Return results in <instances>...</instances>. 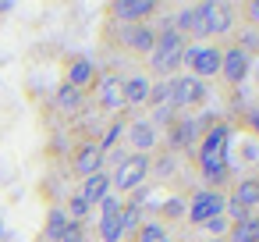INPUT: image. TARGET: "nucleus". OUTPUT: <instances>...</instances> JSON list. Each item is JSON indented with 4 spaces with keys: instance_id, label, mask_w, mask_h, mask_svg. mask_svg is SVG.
Segmentation results:
<instances>
[{
    "instance_id": "1",
    "label": "nucleus",
    "mask_w": 259,
    "mask_h": 242,
    "mask_svg": "<svg viewBox=\"0 0 259 242\" xmlns=\"http://www.w3.org/2000/svg\"><path fill=\"white\" fill-rule=\"evenodd\" d=\"M227 146H231V125L213 121V125L199 135V143H195V164H199V171H202V175L231 171V167H227V160H231Z\"/></svg>"
},
{
    "instance_id": "2",
    "label": "nucleus",
    "mask_w": 259,
    "mask_h": 242,
    "mask_svg": "<svg viewBox=\"0 0 259 242\" xmlns=\"http://www.w3.org/2000/svg\"><path fill=\"white\" fill-rule=\"evenodd\" d=\"M149 167H153V160H149V157H142V153H114L110 192H114V189H117L121 196H124V192H135V189L146 182Z\"/></svg>"
},
{
    "instance_id": "3",
    "label": "nucleus",
    "mask_w": 259,
    "mask_h": 242,
    "mask_svg": "<svg viewBox=\"0 0 259 242\" xmlns=\"http://www.w3.org/2000/svg\"><path fill=\"white\" fill-rule=\"evenodd\" d=\"M220 50L217 43H195V47H185V64H188V75L192 79H213L220 72Z\"/></svg>"
},
{
    "instance_id": "4",
    "label": "nucleus",
    "mask_w": 259,
    "mask_h": 242,
    "mask_svg": "<svg viewBox=\"0 0 259 242\" xmlns=\"http://www.w3.org/2000/svg\"><path fill=\"white\" fill-rule=\"evenodd\" d=\"M206 100V82L192 79V75H174L170 79V111H188V107H199Z\"/></svg>"
},
{
    "instance_id": "5",
    "label": "nucleus",
    "mask_w": 259,
    "mask_h": 242,
    "mask_svg": "<svg viewBox=\"0 0 259 242\" xmlns=\"http://www.w3.org/2000/svg\"><path fill=\"white\" fill-rule=\"evenodd\" d=\"M224 203H227V196L224 192H217V189H199V192H192V203H188V224H206L209 217H220L224 214Z\"/></svg>"
},
{
    "instance_id": "6",
    "label": "nucleus",
    "mask_w": 259,
    "mask_h": 242,
    "mask_svg": "<svg viewBox=\"0 0 259 242\" xmlns=\"http://www.w3.org/2000/svg\"><path fill=\"white\" fill-rule=\"evenodd\" d=\"M248 68H252V57H248L245 50H238L234 43L220 50V72H217V75H220L227 86H241V82L248 79Z\"/></svg>"
},
{
    "instance_id": "7",
    "label": "nucleus",
    "mask_w": 259,
    "mask_h": 242,
    "mask_svg": "<svg viewBox=\"0 0 259 242\" xmlns=\"http://www.w3.org/2000/svg\"><path fill=\"white\" fill-rule=\"evenodd\" d=\"M93 93H96V103H100L103 111H121V107H124V79H121L117 72L96 75Z\"/></svg>"
},
{
    "instance_id": "8",
    "label": "nucleus",
    "mask_w": 259,
    "mask_h": 242,
    "mask_svg": "<svg viewBox=\"0 0 259 242\" xmlns=\"http://www.w3.org/2000/svg\"><path fill=\"white\" fill-rule=\"evenodd\" d=\"M96 64L89 61V57H82V54H71L68 61H64V86H71V89H78V93H85V89H93L96 86Z\"/></svg>"
},
{
    "instance_id": "9",
    "label": "nucleus",
    "mask_w": 259,
    "mask_h": 242,
    "mask_svg": "<svg viewBox=\"0 0 259 242\" xmlns=\"http://www.w3.org/2000/svg\"><path fill=\"white\" fill-rule=\"evenodd\" d=\"M107 11L121 25H139V22H149L156 15V4L153 0H117V4H110Z\"/></svg>"
},
{
    "instance_id": "10",
    "label": "nucleus",
    "mask_w": 259,
    "mask_h": 242,
    "mask_svg": "<svg viewBox=\"0 0 259 242\" xmlns=\"http://www.w3.org/2000/svg\"><path fill=\"white\" fill-rule=\"evenodd\" d=\"M117 43H121V47H128L132 54L149 57V50H153V43H156V29H153L149 22H139V25H121Z\"/></svg>"
},
{
    "instance_id": "11",
    "label": "nucleus",
    "mask_w": 259,
    "mask_h": 242,
    "mask_svg": "<svg viewBox=\"0 0 259 242\" xmlns=\"http://www.w3.org/2000/svg\"><path fill=\"white\" fill-rule=\"evenodd\" d=\"M71 171H75L78 178H89V175L103 171V150H100L96 143H82V146L75 150V157H71Z\"/></svg>"
},
{
    "instance_id": "12",
    "label": "nucleus",
    "mask_w": 259,
    "mask_h": 242,
    "mask_svg": "<svg viewBox=\"0 0 259 242\" xmlns=\"http://www.w3.org/2000/svg\"><path fill=\"white\" fill-rule=\"evenodd\" d=\"M89 210L93 206H100L103 203V196H110V175L107 171H96V175H89V178H82V185H78V192H75Z\"/></svg>"
},
{
    "instance_id": "13",
    "label": "nucleus",
    "mask_w": 259,
    "mask_h": 242,
    "mask_svg": "<svg viewBox=\"0 0 259 242\" xmlns=\"http://www.w3.org/2000/svg\"><path fill=\"white\" fill-rule=\"evenodd\" d=\"M124 132H128V143H132V150L135 153H142V157H149L153 153V146H156V128L146 121V118H139V121H132V125H124Z\"/></svg>"
},
{
    "instance_id": "14",
    "label": "nucleus",
    "mask_w": 259,
    "mask_h": 242,
    "mask_svg": "<svg viewBox=\"0 0 259 242\" xmlns=\"http://www.w3.org/2000/svg\"><path fill=\"white\" fill-rule=\"evenodd\" d=\"M149 89H153V79L135 72L124 79V107H146L149 103Z\"/></svg>"
},
{
    "instance_id": "15",
    "label": "nucleus",
    "mask_w": 259,
    "mask_h": 242,
    "mask_svg": "<svg viewBox=\"0 0 259 242\" xmlns=\"http://www.w3.org/2000/svg\"><path fill=\"white\" fill-rule=\"evenodd\" d=\"M206 25H209V40L217 36H227L234 29V8L231 4H213L209 0V15H206Z\"/></svg>"
},
{
    "instance_id": "16",
    "label": "nucleus",
    "mask_w": 259,
    "mask_h": 242,
    "mask_svg": "<svg viewBox=\"0 0 259 242\" xmlns=\"http://www.w3.org/2000/svg\"><path fill=\"white\" fill-rule=\"evenodd\" d=\"M227 199H231V203H238L241 210H248V214H252V210L259 206V175H248V178H241Z\"/></svg>"
},
{
    "instance_id": "17",
    "label": "nucleus",
    "mask_w": 259,
    "mask_h": 242,
    "mask_svg": "<svg viewBox=\"0 0 259 242\" xmlns=\"http://www.w3.org/2000/svg\"><path fill=\"white\" fill-rule=\"evenodd\" d=\"M224 242H259V217H255V214H248L241 224H231Z\"/></svg>"
},
{
    "instance_id": "18",
    "label": "nucleus",
    "mask_w": 259,
    "mask_h": 242,
    "mask_svg": "<svg viewBox=\"0 0 259 242\" xmlns=\"http://www.w3.org/2000/svg\"><path fill=\"white\" fill-rule=\"evenodd\" d=\"M82 100H85V93H78V89H71V86H64V82H61V89H57V96H54L57 111H64V114H78V111H82Z\"/></svg>"
},
{
    "instance_id": "19",
    "label": "nucleus",
    "mask_w": 259,
    "mask_h": 242,
    "mask_svg": "<svg viewBox=\"0 0 259 242\" xmlns=\"http://www.w3.org/2000/svg\"><path fill=\"white\" fill-rule=\"evenodd\" d=\"M68 224H71V221H68L64 206H54V210L47 214V231H43V238H47V242H61V235H64Z\"/></svg>"
},
{
    "instance_id": "20",
    "label": "nucleus",
    "mask_w": 259,
    "mask_h": 242,
    "mask_svg": "<svg viewBox=\"0 0 259 242\" xmlns=\"http://www.w3.org/2000/svg\"><path fill=\"white\" fill-rule=\"evenodd\" d=\"M132 242H170L160 221H142V228L132 235Z\"/></svg>"
},
{
    "instance_id": "21",
    "label": "nucleus",
    "mask_w": 259,
    "mask_h": 242,
    "mask_svg": "<svg viewBox=\"0 0 259 242\" xmlns=\"http://www.w3.org/2000/svg\"><path fill=\"white\" fill-rule=\"evenodd\" d=\"M142 217H146L142 206H128V203H124V210H121V231H124V235H135V231L142 228Z\"/></svg>"
},
{
    "instance_id": "22",
    "label": "nucleus",
    "mask_w": 259,
    "mask_h": 242,
    "mask_svg": "<svg viewBox=\"0 0 259 242\" xmlns=\"http://www.w3.org/2000/svg\"><path fill=\"white\" fill-rule=\"evenodd\" d=\"M234 47H238V50H245L248 57H252V54H259V29H248V25H245L241 32H234Z\"/></svg>"
},
{
    "instance_id": "23",
    "label": "nucleus",
    "mask_w": 259,
    "mask_h": 242,
    "mask_svg": "<svg viewBox=\"0 0 259 242\" xmlns=\"http://www.w3.org/2000/svg\"><path fill=\"white\" fill-rule=\"evenodd\" d=\"M100 238H103V242H121V238H124L121 217H100Z\"/></svg>"
},
{
    "instance_id": "24",
    "label": "nucleus",
    "mask_w": 259,
    "mask_h": 242,
    "mask_svg": "<svg viewBox=\"0 0 259 242\" xmlns=\"http://www.w3.org/2000/svg\"><path fill=\"white\" fill-rule=\"evenodd\" d=\"M121 132H124V121H121V118H114V121L107 125V132H103V139H100L96 146H100V150L107 153V150H110V146H114V143L121 139Z\"/></svg>"
},
{
    "instance_id": "25",
    "label": "nucleus",
    "mask_w": 259,
    "mask_h": 242,
    "mask_svg": "<svg viewBox=\"0 0 259 242\" xmlns=\"http://www.w3.org/2000/svg\"><path fill=\"white\" fill-rule=\"evenodd\" d=\"M121 210H124V199L121 196H103V203H100V217H121Z\"/></svg>"
},
{
    "instance_id": "26",
    "label": "nucleus",
    "mask_w": 259,
    "mask_h": 242,
    "mask_svg": "<svg viewBox=\"0 0 259 242\" xmlns=\"http://www.w3.org/2000/svg\"><path fill=\"white\" fill-rule=\"evenodd\" d=\"M202 228H206V235H209V238H227V228H231V221L220 214V217H209Z\"/></svg>"
},
{
    "instance_id": "27",
    "label": "nucleus",
    "mask_w": 259,
    "mask_h": 242,
    "mask_svg": "<svg viewBox=\"0 0 259 242\" xmlns=\"http://www.w3.org/2000/svg\"><path fill=\"white\" fill-rule=\"evenodd\" d=\"M241 15H245L248 29H259V0H248V4H241Z\"/></svg>"
},
{
    "instance_id": "28",
    "label": "nucleus",
    "mask_w": 259,
    "mask_h": 242,
    "mask_svg": "<svg viewBox=\"0 0 259 242\" xmlns=\"http://www.w3.org/2000/svg\"><path fill=\"white\" fill-rule=\"evenodd\" d=\"M61 242H85V231H82V224H75V221H71V224L64 228Z\"/></svg>"
},
{
    "instance_id": "29",
    "label": "nucleus",
    "mask_w": 259,
    "mask_h": 242,
    "mask_svg": "<svg viewBox=\"0 0 259 242\" xmlns=\"http://www.w3.org/2000/svg\"><path fill=\"white\" fill-rule=\"evenodd\" d=\"M160 214H163V217H181V214H185V203H181V199H170V203H163Z\"/></svg>"
},
{
    "instance_id": "30",
    "label": "nucleus",
    "mask_w": 259,
    "mask_h": 242,
    "mask_svg": "<svg viewBox=\"0 0 259 242\" xmlns=\"http://www.w3.org/2000/svg\"><path fill=\"white\" fill-rule=\"evenodd\" d=\"M252 128H255V135H259V111H252Z\"/></svg>"
},
{
    "instance_id": "31",
    "label": "nucleus",
    "mask_w": 259,
    "mask_h": 242,
    "mask_svg": "<svg viewBox=\"0 0 259 242\" xmlns=\"http://www.w3.org/2000/svg\"><path fill=\"white\" fill-rule=\"evenodd\" d=\"M11 11V4H8V0H0V15H8Z\"/></svg>"
},
{
    "instance_id": "32",
    "label": "nucleus",
    "mask_w": 259,
    "mask_h": 242,
    "mask_svg": "<svg viewBox=\"0 0 259 242\" xmlns=\"http://www.w3.org/2000/svg\"><path fill=\"white\" fill-rule=\"evenodd\" d=\"M206 242H224V238H206Z\"/></svg>"
}]
</instances>
